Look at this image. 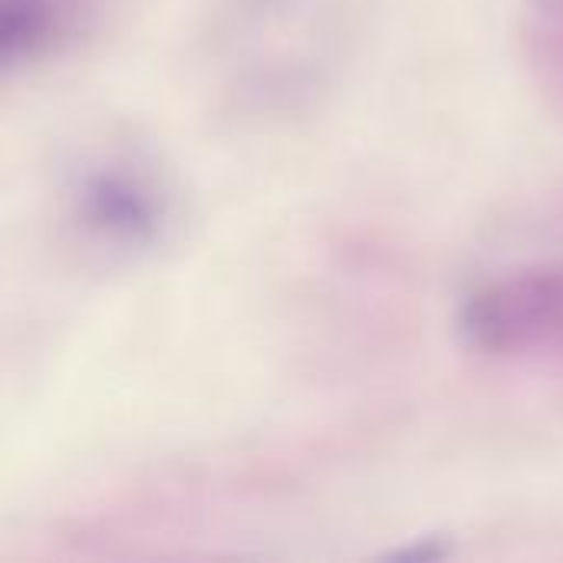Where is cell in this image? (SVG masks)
Masks as SVG:
<instances>
[{
  "mask_svg": "<svg viewBox=\"0 0 563 563\" xmlns=\"http://www.w3.org/2000/svg\"><path fill=\"white\" fill-rule=\"evenodd\" d=\"M181 198L162 158L132 139L79 148L56 185V234L89 267H135L178 231Z\"/></svg>",
  "mask_w": 563,
  "mask_h": 563,
  "instance_id": "obj_1",
  "label": "cell"
},
{
  "mask_svg": "<svg viewBox=\"0 0 563 563\" xmlns=\"http://www.w3.org/2000/svg\"><path fill=\"white\" fill-rule=\"evenodd\" d=\"M459 336L485 360L563 373V264H525L472 287Z\"/></svg>",
  "mask_w": 563,
  "mask_h": 563,
  "instance_id": "obj_2",
  "label": "cell"
},
{
  "mask_svg": "<svg viewBox=\"0 0 563 563\" xmlns=\"http://www.w3.org/2000/svg\"><path fill=\"white\" fill-rule=\"evenodd\" d=\"M0 53L3 66H30L63 30V0H3L0 3Z\"/></svg>",
  "mask_w": 563,
  "mask_h": 563,
  "instance_id": "obj_3",
  "label": "cell"
}]
</instances>
